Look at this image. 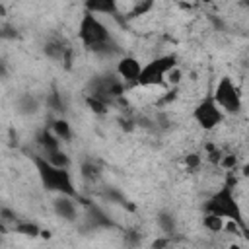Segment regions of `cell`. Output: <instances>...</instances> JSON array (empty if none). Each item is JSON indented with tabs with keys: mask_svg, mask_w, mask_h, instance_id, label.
Masks as SVG:
<instances>
[{
	"mask_svg": "<svg viewBox=\"0 0 249 249\" xmlns=\"http://www.w3.org/2000/svg\"><path fill=\"white\" fill-rule=\"evenodd\" d=\"M41 156H45L53 165H56V167H66V169H70V165H72V160H70V156L62 150V148H58V150H54V152H49V154H41Z\"/></svg>",
	"mask_w": 249,
	"mask_h": 249,
	"instance_id": "cell-21",
	"label": "cell"
},
{
	"mask_svg": "<svg viewBox=\"0 0 249 249\" xmlns=\"http://www.w3.org/2000/svg\"><path fill=\"white\" fill-rule=\"evenodd\" d=\"M202 230L212 233V235H218L222 233V226H224V216L220 214H214V212H202Z\"/></svg>",
	"mask_w": 249,
	"mask_h": 249,
	"instance_id": "cell-14",
	"label": "cell"
},
{
	"mask_svg": "<svg viewBox=\"0 0 249 249\" xmlns=\"http://www.w3.org/2000/svg\"><path fill=\"white\" fill-rule=\"evenodd\" d=\"M4 16H6V8L0 4V18H4Z\"/></svg>",
	"mask_w": 249,
	"mask_h": 249,
	"instance_id": "cell-26",
	"label": "cell"
},
{
	"mask_svg": "<svg viewBox=\"0 0 249 249\" xmlns=\"http://www.w3.org/2000/svg\"><path fill=\"white\" fill-rule=\"evenodd\" d=\"M19 218H18V214L12 210V208H8V206H0V222L6 226V230L10 231L12 230V226L18 222Z\"/></svg>",
	"mask_w": 249,
	"mask_h": 249,
	"instance_id": "cell-23",
	"label": "cell"
},
{
	"mask_svg": "<svg viewBox=\"0 0 249 249\" xmlns=\"http://www.w3.org/2000/svg\"><path fill=\"white\" fill-rule=\"evenodd\" d=\"M66 47H68V45H66L64 41H60V39H51V41L45 43L43 51H45L47 58H51V60H60Z\"/></svg>",
	"mask_w": 249,
	"mask_h": 249,
	"instance_id": "cell-19",
	"label": "cell"
},
{
	"mask_svg": "<svg viewBox=\"0 0 249 249\" xmlns=\"http://www.w3.org/2000/svg\"><path fill=\"white\" fill-rule=\"evenodd\" d=\"M49 128L53 130V134H54L60 142H70V138L74 136V132H72V124H70L68 119H64L62 115L53 117V119L49 121Z\"/></svg>",
	"mask_w": 249,
	"mask_h": 249,
	"instance_id": "cell-13",
	"label": "cell"
},
{
	"mask_svg": "<svg viewBox=\"0 0 249 249\" xmlns=\"http://www.w3.org/2000/svg\"><path fill=\"white\" fill-rule=\"evenodd\" d=\"M175 64H179V56L175 53L156 54L154 58L142 64V70L136 78L134 88H163V76Z\"/></svg>",
	"mask_w": 249,
	"mask_h": 249,
	"instance_id": "cell-4",
	"label": "cell"
},
{
	"mask_svg": "<svg viewBox=\"0 0 249 249\" xmlns=\"http://www.w3.org/2000/svg\"><path fill=\"white\" fill-rule=\"evenodd\" d=\"M10 231L19 233V235H25V237H39L41 228H39L35 222H31V220H18V222L12 226Z\"/></svg>",
	"mask_w": 249,
	"mask_h": 249,
	"instance_id": "cell-18",
	"label": "cell"
},
{
	"mask_svg": "<svg viewBox=\"0 0 249 249\" xmlns=\"http://www.w3.org/2000/svg\"><path fill=\"white\" fill-rule=\"evenodd\" d=\"M202 212H214V214H220V216H224V218H233V220H237L239 224L247 226L243 208H241L239 198H237V195H235V189H231V187H228V185H224V183L204 200Z\"/></svg>",
	"mask_w": 249,
	"mask_h": 249,
	"instance_id": "cell-2",
	"label": "cell"
},
{
	"mask_svg": "<svg viewBox=\"0 0 249 249\" xmlns=\"http://www.w3.org/2000/svg\"><path fill=\"white\" fill-rule=\"evenodd\" d=\"M35 144L41 148V154H49V152L62 148V142L53 134V130L49 126H43L35 132Z\"/></svg>",
	"mask_w": 249,
	"mask_h": 249,
	"instance_id": "cell-11",
	"label": "cell"
},
{
	"mask_svg": "<svg viewBox=\"0 0 249 249\" xmlns=\"http://www.w3.org/2000/svg\"><path fill=\"white\" fill-rule=\"evenodd\" d=\"M154 8H156V0H130V6L123 10V18L124 21H134L150 16Z\"/></svg>",
	"mask_w": 249,
	"mask_h": 249,
	"instance_id": "cell-10",
	"label": "cell"
},
{
	"mask_svg": "<svg viewBox=\"0 0 249 249\" xmlns=\"http://www.w3.org/2000/svg\"><path fill=\"white\" fill-rule=\"evenodd\" d=\"M84 103H86V107H88L93 115H97V117L107 115L109 109H111V103H109V101H105V99H101V97H97V95H91V93H86Z\"/></svg>",
	"mask_w": 249,
	"mask_h": 249,
	"instance_id": "cell-16",
	"label": "cell"
},
{
	"mask_svg": "<svg viewBox=\"0 0 249 249\" xmlns=\"http://www.w3.org/2000/svg\"><path fill=\"white\" fill-rule=\"evenodd\" d=\"M195 2H198V4H204V6H212V4H214V0H195Z\"/></svg>",
	"mask_w": 249,
	"mask_h": 249,
	"instance_id": "cell-25",
	"label": "cell"
},
{
	"mask_svg": "<svg viewBox=\"0 0 249 249\" xmlns=\"http://www.w3.org/2000/svg\"><path fill=\"white\" fill-rule=\"evenodd\" d=\"M41 109V101L33 93H23L18 97V111L21 115H35Z\"/></svg>",
	"mask_w": 249,
	"mask_h": 249,
	"instance_id": "cell-15",
	"label": "cell"
},
{
	"mask_svg": "<svg viewBox=\"0 0 249 249\" xmlns=\"http://www.w3.org/2000/svg\"><path fill=\"white\" fill-rule=\"evenodd\" d=\"M99 175H101V165H99L97 161H93V160H84V161L80 163V177H82L84 181L95 183V181L99 179Z\"/></svg>",
	"mask_w": 249,
	"mask_h": 249,
	"instance_id": "cell-17",
	"label": "cell"
},
{
	"mask_svg": "<svg viewBox=\"0 0 249 249\" xmlns=\"http://www.w3.org/2000/svg\"><path fill=\"white\" fill-rule=\"evenodd\" d=\"M31 161L35 165V171H37V177H39L41 185L49 193H54V195H70V196H76L78 195V189L74 185V179H72L70 169L53 165L41 154H31Z\"/></svg>",
	"mask_w": 249,
	"mask_h": 249,
	"instance_id": "cell-1",
	"label": "cell"
},
{
	"mask_svg": "<svg viewBox=\"0 0 249 249\" xmlns=\"http://www.w3.org/2000/svg\"><path fill=\"white\" fill-rule=\"evenodd\" d=\"M84 10L95 14V16H105V18H117L121 14V4L119 0H84Z\"/></svg>",
	"mask_w": 249,
	"mask_h": 249,
	"instance_id": "cell-9",
	"label": "cell"
},
{
	"mask_svg": "<svg viewBox=\"0 0 249 249\" xmlns=\"http://www.w3.org/2000/svg\"><path fill=\"white\" fill-rule=\"evenodd\" d=\"M214 101L220 105V109L224 111V115H239L243 111V93L239 89V86L235 84V80L231 76H222L214 89L210 91Z\"/></svg>",
	"mask_w": 249,
	"mask_h": 249,
	"instance_id": "cell-5",
	"label": "cell"
},
{
	"mask_svg": "<svg viewBox=\"0 0 249 249\" xmlns=\"http://www.w3.org/2000/svg\"><path fill=\"white\" fill-rule=\"evenodd\" d=\"M53 212L62 218V220H68V222H74L80 214V202L76 196H70V195H54L53 200Z\"/></svg>",
	"mask_w": 249,
	"mask_h": 249,
	"instance_id": "cell-8",
	"label": "cell"
},
{
	"mask_svg": "<svg viewBox=\"0 0 249 249\" xmlns=\"http://www.w3.org/2000/svg\"><path fill=\"white\" fill-rule=\"evenodd\" d=\"M6 76H8V64L6 60L0 58V78H6Z\"/></svg>",
	"mask_w": 249,
	"mask_h": 249,
	"instance_id": "cell-24",
	"label": "cell"
},
{
	"mask_svg": "<svg viewBox=\"0 0 249 249\" xmlns=\"http://www.w3.org/2000/svg\"><path fill=\"white\" fill-rule=\"evenodd\" d=\"M193 121L204 130V132H214L216 128H220L226 121L224 111L220 109V105L214 101L212 93L208 91L206 95H202L195 107H193Z\"/></svg>",
	"mask_w": 249,
	"mask_h": 249,
	"instance_id": "cell-6",
	"label": "cell"
},
{
	"mask_svg": "<svg viewBox=\"0 0 249 249\" xmlns=\"http://www.w3.org/2000/svg\"><path fill=\"white\" fill-rule=\"evenodd\" d=\"M156 224H158L160 231L167 237H173L179 231V222H177V218L171 210H160L158 216H156Z\"/></svg>",
	"mask_w": 249,
	"mask_h": 249,
	"instance_id": "cell-12",
	"label": "cell"
},
{
	"mask_svg": "<svg viewBox=\"0 0 249 249\" xmlns=\"http://www.w3.org/2000/svg\"><path fill=\"white\" fill-rule=\"evenodd\" d=\"M183 78H185V74H183L181 64H175L173 68H169L165 72V76H163V88H181Z\"/></svg>",
	"mask_w": 249,
	"mask_h": 249,
	"instance_id": "cell-20",
	"label": "cell"
},
{
	"mask_svg": "<svg viewBox=\"0 0 249 249\" xmlns=\"http://www.w3.org/2000/svg\"><path fill=\"white\" fill-rule=\"evenodd\" d=\"M0 233H8V230H6V226L0 222Z\"/></svg>",
	"mask_w": 249,
	"mask_h": 249,
	"instance_id": "cell-27",
	"label": "cell"
},
{
	"mask_svg": "<svg viewBox=\"0 0 249 249\" xmlns=\"http://www.w3.org/2000/svg\"><path fill=\"white\" fill-rule=\"evenodd\" d=\"M183 163H185V169L189 173H195L202 167L204 163V158H202V152H189L185 158H183Z\"/></svg>",
	"mask_w": 249,
	"mask_h": 249,
	"instance_id": "cell-22",
	"label": "cell"
},
{
	"mask_svg": "<svg viewBox=\"0 0 249 249\" xmlns=\"http://www.w3.org/2000/svg\"><path fill=\"white\" fill-rule=\"evenodd\" d=\"M142 60L136 56V54H126V53H123L119 58H117V64H115V74L119 76V80L130 89V88H134V84H136V78H138V74H140V70H142Z\"/></svg>",
	"mask_w": 249,
	"mask_h": 249,
	"instance_id": "cell-7",
	"label": "cell"
},
{
	"mask_svg": "<svg viewBox=\"0 0 249 249\" xmlns=\"http://www.w3.org/2000/svg\"><path fill=\"white\" fill-rule=\"evenodd\" d=\"M76 35H78L80 45L84 49H88V51H91L93 47H97V45L113 39L107 23L99 16H95V14L88 12V10H84L82 16H80V19H78Z\"/></svg>",
	"mask_w": 249,
	"mask_h": 249,
	"instance_id": "cell-3",
	"label": "cell"
}]
</instances>
